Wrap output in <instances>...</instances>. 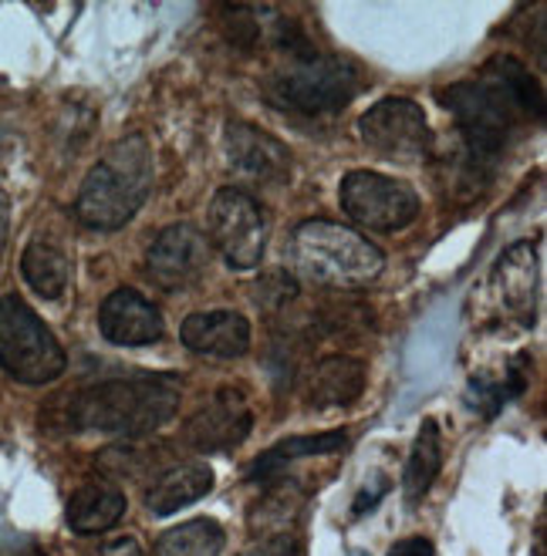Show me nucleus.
Instances as JSON below:
<instances>
[{
    "label": "nucleus",
    "instance_id": "obj_1",
    "mask_svg": "<svg viewBox=\"0 0 547 556\" xmlns=\"http://www.w3.org/2000/svg\"><path fill=\"white\" fill-rule=\"evenodd\" d=\"M443 109L457 118L463 149L484 162H497L521 122L544 115V94L518 58L497 54L470 81L439 91Z\"/></svg>",
    "mask_w": 547,
    "mask_h": 556
},
{
    "label": "nucleus",
    "instance_id": "obj_2",
    "mask_svg": "<svg viewBox=\"0 0 547 556\" xmlns=\"http://www.w3.org/2000/svg\"><path fill=\"white\" fill-rule=\"evenodd\" d=\"M179 381L173 375H136L91 384L69 402L64 425L72 432H105L146 439L159 432L179 408Z\"/></svg>",
    "mask_w": 547,
    "mask_h": 556
},
{
    "label": "nucleus",
    "instance_id": "obj_3",
    "mask_svg": "<svg viewBox=\"0 0 547 556\" xmlns=\"http://www.w3.org/2000/svg\"><path fill=\"white\" fill-rule=\"evenodd\" d=\"M152 146L146 136L133 132L119 139L95 166L88 169L75 213L91 230H122L152 192Z\"/></svg>",
    "mask_w": 547,
    "mask_h": 556
},
{
    "label": "nucleus",
    "instance_id": "obj_4",
    "mask_svg": "<svg viewBox=\"0 0 547 556\" xmlns=\"http://www.w3.org/2000/svg\"><path fill=\"white\" fill-rule=\"evenodd\" d=\"M291 267L318 287H365L382 267L385 253L359 230L332 219H304L291 233Z\"/></svg>",
    "mask_w": 547,
    "mask_h": 556
},
{
    "label": "nucleus",
    "instance_id": "obj_5",
    "mask_svg": "<svg viewBox=\"0 0 547 556\" xmlns=\"http://www.w3.org/2000/svg\"><path fill=\"white\" fill-rule=\"evenodd\" d=\"M365 85V75L356 61L341 54H308L287 64L284 72L271 75L264 81L268 102L281 112L295 115H335L341 112L351 98Z\"/></svg>",
    "mask_w": 547,
    "mask_h": 556
},
{
    "label": "nucleus",
    "instance_id": "obj_6",
    "mask_svg": "<svg viewBox=\"0 0 547 556\" xmlns=\"http://www.w3.org/2000/svg\"><path fill=\"white\" fill-rule=\"evenodd\" d=\"M0 368L21 384H51L69 368L51 327L17 293L0 301Z\"/></svg>",
    "mask_w": 547,
    "mask_h": 556
},
{
    "label": "nucleus",
    "instance_id": "obj_7",
    "mask_svg": "<svg viewBox=\"0 0 547 556\" xmlns=\"http://www.w3.org/2000/svg\"><path fill=\"white\" fill-rule=\"evenodd\" d=\"M338 203L351 223L372 233H399L420 216L415 189L375 169H351L338 186Z\"/></svg>",
    "mask_w": 547,
    "mask_h": 556
},
{
    "label": "nucleus",
    "instance_id": "obj_8",
    "mask_svg": "<svg viewBox=\"0 0 547 556\" xmlns=\"http://www.w3.org/2000/svg\"><path fill=\"white\" fill-rule=\"evenodd\" d=\"M207 226H210V243L234 270H253L264 260L271 223L264 206L250 192L237 186L220 189L210 203Z\"/></svg>",
    "mask_w": 547,
    "mask_h": 556
},
{
    "label": "nucleus",
    "instance_id": "obj_9",
    "mask_svg": "<svg viewBox=\"0 0 547 556\" xmlns=\"http://www.w3.org/2000/svg\"><path fill=\"white\" fill-rule=\"evenodd\" d=\"M362 142L389 162H423L433 152L426 112L412 98H382L359 118Z\"/></svg>",
    "mask_w": 547,
    "mask_h": 556
},
{
    "label": "nucleus",
    "instance_id": "obj_10",
    "mask_svg": "<svg viewBox=\"0 0 547 556\" xmlns=\"http://www.w3.org/2000/svg\"><path fill=\"white\" fill-rule=\"evenodd\" d=\"M207 267H210V240L192 223L166 226L146 253L149 280L166 293L189 290L207 274Z\"/></svg>",
    "mask_w": 547,
    "mask_h": 556
},
{
    "label": "nucleus",
    "instance_id": "obj_11",
    "mask_svg": "<svg viewBox=\"0 0 547 556\" xmlns=\"http://www.w3.org/2000/svg\"><path fill=\"white\" fill-rule=\"evenodd\" d=\"M253 429V412L237 388H220L216 395L189 415L183 439L197 452H234Z\"/></svg>",
    "mask_w": 547,
    "mask_h": 556
},
{
    "label": "nucleus",
    "instance_id": "obj_12",
    "mask_svg": "<svg viewBox=\"0 0 547 556\" xmlns=\"http://www.w3.org/2000/svg\"><path fill=\"white\" fill-rule=\"evenodd\" d=\"M223 149H227L231 169L244 179L264 186H284L291 179V152H287V146L250 122H231L227 132H223Z\"/></svg>",
    "mask_w": 547,
    "mask_h": 556
},
{
    "label": "nucleus",
    "instance_id": "obj_13",
    "mask_svg": "<svg viewBox=\"0 0 547 556\" xmlns=\"http://www.w3.org/2000/svg\"><path fill=\"white\" fill-rule=\"evenodd\" d=\"M99 331L112 344L139 348V344H152L163 338L166 324H163L159 307L149 298H142L139 290L119 287L109 293L99 311Z\"/></svg>",
    "mask_w": 547,
    "mask_h": 556
},
{
    "label": "nucleus",
    "instance_id": "obj_14",
    "mask_svg": "<svg viewBox=\"0 0 547 556\" xmlns=\"http://www.w3.org/2000/svg\"><path fill=\"white\" fill-rule=\"evenodd\" d=\"M179 338L192 354L231 362V357H244L250 348V320L237 311L189 314L179 327Z\"/></svg>",
    "mask_w": 547,
    "mask_h": 556
},
{
    "label": "nucleus",
    "instance_id": "obj_15",
    "mask_svg": "<svg viewBox=\"0 0 547 556\" xmlns=\"http://www.w3.org/2000/svg\"><path fill=\"white\" fill-rule=\"evenodd\" d=\"M494 293L500 307L521 320L524 327L534 324V304H537V253L527 240L513 243L494 270Z\"/></svg>",
    "mask_w": 547,
    "mask_h": 556
},
{
    "label": "nucleus",
    "instance_id": "obj_16",
    "mask_svg": "<svg viewBox=\"0 0 547 556\" xmlns=\"http://www.w3.org/2000/svg\"><path fill=\"white\" fill-rule=\"evenodd\" d=\"M365 381H369L365 362H359V357H351V354H325V357H318L314 368L308 371L304 399L314 408H345L362 399Z\"/></svg>",
    "mask_w": 547,
    "mask_h": 556
},
{
    "label": "nucleus",
    "instance_id": "obj_17",
    "mask_svg": "<svg viewBox=\"0 0 547 556\" xmlns=\"http://www.w3.org/2000/svg\"><path fill=\"white\" fill-rule=\"evenodd\" d=\"M213 489V469L207 463H179L156 476L146 493V509L152 516H173L192 503H200Z\"/></svg>",
    "mask_w": 547,
    "mask_h": 556
},
{
    "label": "nucleus",
    "instance_id": "obj_18",
    "mask_svg": "<svg viewBox=\"0 0 547 556\" xmlns=\"http://www.w3.org/2000/svg\"><path fill=\"white\" fill-rule=\"evenodd\" d=\"M125 493L112 485H82L78 493L69 500V509H64V519L69 527L82 536L91 533H105L115 522L125 516Z\"/></svg>",
    "mask_w": 547,
    "mask_h": 556
},
{
    "label": "nucleus",
    "instance_id": "obj_19",
    "mask_svg": "<svg viewBox=\"0 0 547 556\" xmlns=\"http://www.w3.org/2000/svg\"><path fill=\"white\" fill-rule=\"evenodd\" d=\"M439 469H443V435H439V425L433 418H426L423 429L415 432L409 463H406V476H402V493H406L409 506L423 503V496L433 489Z\"/></svg>",
    "mask_w": 547,
    "mask_h": 556
},
{
    "label": "nucleus",
    "instance_id": "obj_20",
    "mask_svg": "<svg viewBox=\"0 0 547 556\" xmlns=\"http://www.w3.org/2000/svg\"><path fill=\"white\" fill-rule=\"evenodd\" d=\"M21 274L27 287L45 301H58L72 280L69 256H64L54 243L48 240H30L21 253Z\"/></svg>",
    "mask_w": 547,
    "mask_h": 556
},
{
    "label": "nucleus",
    "instance_id": "obj_21",
    "mask_svg": "<svg viewBox=\"0 0 547 556\" xmlns=\"http://www.w3.org/2000/svg\"><path fill=\"white\" fill-rule=\"evenodd\" d=\"M227 546V533L216 519L200 516L179 522L176 530L163 533L156 543V556H220Z\"/></svg>",
    "mask_w": 547,
    "mask_h": 556
},
{
    "label": "nucleus",
    "instance_id": "obj_22",
    "mask_svg": "<svg viewBox=\"0 0 547 556\" xmlns=\"http://www.w3.org/2000/svg\"><path fill=\"white\" fill-rule=\"evenodd\" d=\"M345 432H325V435H295L284 439L274 448H268L261 459L250 466V479H268L274 472H281L287 463L295 459H308V455H328L335 448H345Z\"/></svg>",
    "mask_w": 547,
    "mask_h": 556
},
{
    "label": "nucleus",
    "instance_id": "obj_23",
    "mask_svg": "<svg viewBox=\"0 0 547 556\" xmlns=\"http://www.w3.org/2000/svg\"><path fill=\"white\" fill-rule=\"evenodd\" d=\"M240 556H295V540L287 533H274V536H264L253 546H247Z\"/></svg>",
    "mask_w": 547,
    "mask_h": 556
},
{
    "label": "nucleus",
    "instance_id": "obj_24",
    "mask_svg": "<svg viewBox=\"0 0 547 556\" xmlns=\"http://www.w3.org/2000/svg\"><path fill=\"white\" fill-rule=\"evenodd\" d=\"M88 556H146V553H142V546L133 536H119V540L102 543L99 549H91Z\"/></svg>",
    "mask_w": 547,
    "mask_h": 556
},
{
    "label": "nucleus",
    "instance_id": "obj_25",
    "mask_svg": "<svg viewBox=\"0 0 547 556\" xmlns=\"http://www.w3.org/2000/svg\"><path fill=\"white\" fill-rule=\"evenodd\" d=\"M389 556H436V546L426 536H406L389 549Z\"/></svg>",
    "mask_w": 547,
    "mask_h": 556
},
{
    "label": "nucleus",
    "instance_id": "obj_26",
    "mask_svg": "<svg viewBox=\"0 0 547 556\" xmlns=\"http://www.w3.org/2000/svg\"><path fill=\"white\" fill-rule=\"evenodd\" d=\"M8 237H11V195L0 189V260H4Z\"/></svg>",
    "mask_w": 547,
    "mask_h": 556
}]
</instances>
